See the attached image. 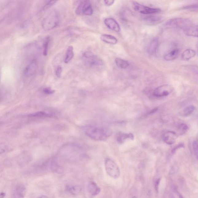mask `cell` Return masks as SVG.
<instances>
[{"instance_id":"obj_40","label":"cell","mask_w":198,"mask_h":198,"mask_svg":"<svg viewBox=\"0 0 198 198\" xmlns=\"http://www.w3.org/2000/svg\"><path fill=\"white\" fill-rule=\"evenodd\" d=\"M197 52H198V46L197 47Z\"/></svg>"},{"instance_id":"obj_20","label":"cell","mask_w":198,"mask_h":198,"mask_svg":"<svg viewBox=\"0 0 198 198\" xmlns=\"http://www.w3.org/2000/svg\"><path fill=\"white\" fill-rule=\"evenodd\" d=\"M179 53V50L178 49H173L165 55L164 59L166 61H172L175 60L178 57Z\"/></svg>"},{"instance_id":"obj_13","label":"cell","mask_w":198,"mask_h":198,"mask_svg":"<svg viewBox=\"0 0 198 198\" xmlns=\"http://www.w3.org/2000/svg\"><path fill=\"white\" fill-rule=\"evenodd\" d=\"M84 59L87 60V63L91 66H101L103 64V62L100 59L94 56L93 54L84 58Z\"/></svg>"},{"instance_id":"obj_10","label":"cell","mask_w":198,"mask_h":198,"mask_svg":"<svg viewBox=\"0 0 198 198\" xmlns=\"http://www.w3.org/2000/svg\"><path fill=\"white\" fill-rule=\"evenodd\" d=\"M37 64L35 60L32 61L25 68L24 74L27 77H29L34 75L36 72Z\"/></svg>"},{"instance_id":"obj_27","label":"cell","mask_w":198,"mask_h":198,"mask_svg":"<svg viewBox=\"0 0 198 198\" xmlns=\"http://www.w3.org/2000/svg\"><path fill=\"white\" fill-rule=\"evenodd\" d=\"M188 130V127L187 125L184 123L180 124L178 127V131L180 135H183L185 134Z\"/></svg>"},{"instance_id":"obj_31","label":"cell","mask_w":198,"mask_h":198,"mask_svg":"<svg viewBox=\"0 0 198 198\" xmlns=\"http://www.w3.org/2000/svg\"><path fill=\"white\" fill-rule=\"evenodd\" d=\"M62 71V68L60 66H58L56 68V77H60L61 76V74Z\"/></svg>"},{"instance_id":"obj_39","label":"cell","mask_w":198,"mask_h":198,"mask_svg":"<svg viewBox=\"0 0 198 198\" xmlns=\"http://www.w3.org/2000/svg\"><path fill=\"white\" fill-rule=\"evenodd\" d=\"M169 198H175L173 195H171Z\"/></svg>"},{"instance_id":"obj_5","label":"cell","mask_w":198,"mask_h":198,"mask_svg":"<svg viewBox=\"0 0 198 198\" xmlns=\"http://www.w3.org/2000/svg\"><path fill=\"white\" fill-rule=\"evenodd\" d=\"M76 13L77 15H85L91 16L93 13L91 3L89 1H83L77 6L76 10Z\"/></svg>"},{"instance_id":"obj_12","label":"cell","mask_w":198,"mask_h":198,"mask_svg":"<svg viewBox=\"0 0 198 198\" xmlns=\"http://www.w3.org/2000/svg\"><path fill=\"white\" fill-rule=\"evenodd\" d=\"M87 190L89 194L92 196H95L98 195L100 192V189L96 183L91 181L88 184Z\"/></svg>"},{"instance_id":"obj_19","label":"cell","mask_w":198,"mask_h":198,"mask_svg":"<svg viewBox=\"0 0 198 198\" xmlns=\"http://www.w3.org/2000/svg\"><path fill=\"white\" fill-rule=\"evenodd\" d=\"M134 139V136L132 133H119L117 136V141L120 144H122L126 139Z\"/></svg>"},{"instance_id":"obj_34","label":"cell","mask_w":198,"mask_h":198,"mask_svg":"<svg viewBox=\"0 0 198 198\" xmlns=\"http://www.w3.org/2000/svg\"><path fill=\"white\" fill-rule=\"evenodd\" d=\"M104 4L107 6H110L114 4L115 1L113 0H105L104 1Z\"/></svg>"},{"instance_id":"obj_23","label":"cell","mask_w":198,"mask_h":198,"mask_svg":"<svg viewBox=\"0 0 198 198\" xmlns=\"http://www.w3.org/2000/svg\"><path fill=\"white\" fill-rule=\"evenodd\" d=\"M115 62L116 65L122 69H126L129 66V64L127 61L119 58H116Z\"/></svg>"},{"instance_id":"obj_14","label":"cell","mask_w":198,"mask_h":198,"mask_svg":"<svg viewBox=\"0 0 198 198\" xmlns=\"http://www.w3.org/2000/svg\"><path fill=\"white\" fill-rule=\"evenodd\" d=\"M144 21L149 25H156L161 22L163 18L161 16H150L146 17L144 19Z\"/></svg>"},{"instance_id":"obj_25","label":"cell","mask_w":198,"mask_h":198,"mask_svg":"<svg viewBox=\"0 0 198 198\" xmlns=\"http://www.w3.org/2000/svg\"><path fill=\"white\" fill-rule=\"evenodd\" d=\"M50 41V37H47L45 40L44 44V50H43V55L44 56H47L48 53L49 44Z\"/></svg>"},{"instance_id":"obj_16","label":"cell","mask_w":198,"mask_h":198,"mask_svg":"<svg viewBox=\"0 0 198 198\" xmlns=\"http://www.w3.org/2000/svg\"><path fill=\"white\" fill-rule=\"evenodd\" d=\"M184 33L188 36L198 37V25L191 26L184 29Z\"/></svg>"},{"instance_id":"obj_1","label":"cell","mask_w":198,"mask_h":198,"mask_svg":"<svg viewBox=\"0 0 198 198\" xmlns=\"http://www.w3.org/2000/svg\"><path fill=\"white\" fill-rule=\"evenodd\" d=\"M84 131L86 134L89 138L98 141L107 140L112 133V131L110 128L93 125L85 126Z\"/></svg>"},{"instance_id":"obj_26","label":"cell","mask_w":198,"mask_h":198,"mask_svg":"<svg viewBox=\"0 0 198 198\" xmlns=\"http://www.w3.org/2000/svg\"><path fill=\"white\" fill-rule=\"evenodd\" d=\"M53 115V114L50 113L45 112V111H40L37 113H33L29 115L30 117H49Z\"/></svg>"},{"instance_id":"obj_38","label":"cell","mask_w":198,"mask_h":198,"mask_svg":"<svg viewBox=\"0 0 198 198\" xmlns=\"http://www.w3.org/2000/svg\"><path fill=\"white\" fill-rule=\"evenodd\" d=\"M38 198H49L47 197V196H40V197H39Z\"/></svg>"},{"instance_id":"obj_8","label":"cell","mask_w":198,"mask_h":198,"mask_svg":"<svg viewBox=\"0 0 198 198\" xmlns=\"http://www.w3.org/2000/svg\"><path fill=\"white\" fill-rule=\"evenodd\" d=\"M104 23L109 29L115 32H119L121 31V28L119 24L117 21L113 18H107L104 20Z\"/></svg>"},{"instance_id":"obj_7","label":"cell","mask_w":198,"mask_h":198,"mask_svg":"<svg viewBox=\"0 0 198 198\" xmlns=\"http://www.w3.org/2000/svg\"><path fill=\"white\" fill-rule=\"evenodd\" d=\"M173 90V87L170 85H163L156 88L153 92V95L156 97H163L170 94Z\"/></svg>"},{"instance_id":"obj_37","label":"cell","mask_w":198,"mask_h":198,"mask_svg":"<svg viewBox=\"0 0 198 198\" xmlns=\"http://www.w3.org/2000/svg\"><path fill=\"white\" fill-rule=\"evenodd\" d=\"M5 193L4 192H1V196H0V198H4L5 196Z\"/></svg>"},{"instance_id":"obj_36","label":"cell","mask_w":198,"mask_h":198,"mask_svg":"<svg viewBox=\"0 0 198 198\" xmlns=\"http://www.w3.org/2000/svg\"><path fill=\"white\" fill-rule=\"evenodd\" d=\"M176 192L177 193V194L178 195V197L179 198H184V196H182V195H181L179 192H178L177 190H175Z\"/></svg>"},{"instance_id":"obj_17","label":"cell","mask_w":198,"mask_h":198,"mask_svg":"<svg viewBox=\"0 0 198 198\" xmlns=\"http://www.w3.org/2000/svg\"><path fill=\"white\" fill-rule=\"evenodd\" d=\"M159 45V41L157 38L154 39L150 43L148 48V52L150 55L154 54L157 51Z\"/></svg>"},{"instance_id":"obj_33","label":"cell","mask_w":198,"mask_h":198,"mask_svg":"<svg viewBox=\"0 0 198 198\" xmlns=\"http://www.w3.org/2000/svg\"><path fill=\"white\" fill-rule=\"evenodd\" d=\"M184 9L186 10H198V5H192L191 6H188L184 7Z\"/></svg>"},{"instance_id":"obj_28","label":"cell","mask_w":198,"mask_h":198,"mask_svg":"<svg viewBox=\"0 0 198 198\" xmlns=\"http://www.w3.org/2000/svg\"><path fill=\"white\" fill-rule=\"evenodd\" d=\"M57 2V1H48L47 3L45 4V5L44 7H43V10H46L47 9L50 8V7H52V6L54 5V4Z\"/></svg>"},{"instance_id":"obj_2","label":"cell","mask_w":198,"mask_h":198,"mask_svg":"<svg viewBox=\"0 0 198 198\" xmlns=\"http://www.w3.org/2000/svg\"><path fill=\"white\" fill-rule=\"evenodd\" d=\"M59 22V14L56 10H53L49 12L43 19L42 27L45 30H50L56 27Z\"/></svg>"},{"instance_id":"obj_18","label":"cell","mask_w":198,"mask_h":198,"mask_svg":"<svg viewBox=\"0 0 198 198\" xmlns=\"http://www.w3.org/2000/svg\"><path fill=\"white\" fill-rule=\"evenodd\" d=\"M196 54V52L193 49H187L181 54V58L183 60H188L194 57Z\"/></svg>"},{"instance_id":"obj_24","label":"cell","mask_w":198,"mask_h":198,"mask_svg":"<svg viewBox=\"0 0 198 198\" xmlns=\"http://www.w3.org/2000/svg\"><path fill=\"white\" fill-rule=\"evenodd\" d=\"M195 110V107L193 105H190L184 108L180 113V115L183 117H187L193 113Z\"/></svg>"},{"instance_id":"obj_21","label":"cell","mask_w":198,"mask_h":198,"mask_svg":"<svg viewBox=\"0 0 198 198\" xmlns=\"http://www.w3.org/2000/svg\"><path fill=\"white\" fill-rule=\"evenodd\" d=\"M67 191L72 195H77L81 191V188L78 185H68L66 187Z\"/></svg>"},{"instance_id":"obj_9","label":"cell","mask_w":198,"mask_h":198,"mask_svg":"<svg viewBox=\"0 0 198 198\" xmlns=\"http://www.w3.org/2000/svg\"><path fill=\"white\" fill-rule=\"evenodd\" d=\"M164 141L168 145H172L175 143L177 138V134L173 131L165 132L163 137Z\"/></svg>"},{"instance_id":"obj_35","label":"cell","mask_w":198,"mask_h":198,"mask_svg":"<svg viewBox=\"0 0 198 198\" xmlns=\"http://www.w3.org/2000/svg\"><path fill=\"white\" fill-rule=\"evenodd\" d=\"M160 179H157L156 181L155 184V187L156 191H157L158 190L159 185L160 184Z\"/></svg>"},{"instance_id":"obj_11","label":"cell","mask_w":198,"mask_h":198,"mask_svg":"<svg viewBox=\"0 0 198 198\" xmlns=\"http://www.w3.org/2000/svg\"><path fill=\"white\" fill-rule=\"evenodd\" d=\"M26 193V188L23 184L16 186L13 192V198H24Z\"/></svg>"},{"instance_id":"obj_4","label":"cell","mask_w":198,"mask_h":198,"mask_svg":"<svg viewBox=\"0 0 198 198\" xmlns=\"http://www.w3.org/2000/svg\"><path fill=\"white\" fill-rule=\"evenodd\" d=\"M105 168L107 173L114 179L119 177L120 174L119 168L114 160L107 158L105 161Z\"/></svg>"},{"instance_id":"obj_22","label":"cell","mask_w":198,"mask_h":198,"mask_svg":"<svg viewBox=\"0 0 198 198\" xmlns=\"http://www.w3.org/2000/svg\"><path fill=\"white\" fill-rule=\"evenodd\" d=\"M74 56V48L72 46H70L67 49L64 62L65 64H68L72 60Z\"/></svg>"},{"instance_id":"obj_29","label":"cell","mask_w":198,"mask_h":198,"mask_svg":"<svg viewBox=\"0 0 198 198\" xmlns=\"http://www.w3.org/2000/svg\"><path fill=\"white\" fill-rule=\"evenodd\" d=\"M193 147L195 155L198 160V141H194L193 143Z\"/></svg>"},{"instance_id":"obj_3","label":"cell","mask_w":198,"mask_h":198,"mask_svg":"<svg viewBox=\"0 0 198 198\" xmlns=\"http://www.w3.org/2000/svg\"><path fill=\"white\" fill-rule=\"evenodd\" d=\"M191 21L189 19L184 18H175L169 19L165 23L166 28L172 29L184 28L185 29L190 26Z\"/></svg>"},{"instance_id":"obj_6","label":"cell","mask_w":198,"mask_h":198,"mask_svg":"<svg viewBox=\"0 0 198 198\" xmlns=\"http://www.w3.org/2000/svg\"><path fill=\"white\" fill-rule=\"evenodd\" d=\"M133 7L134 10L138 12L144 14H154L160 13L161 10L158 8H152L142 5L136 1H133Z\"/></svg>"},{"instance_id":"obj_30","label":"cell","mask_w":198,"mask_h":198,"mask_svg":"<svg viewBox=\"0 0 198 198\" xmlns=\"http://www.w3.org/2000/svg\"><path fill=\"white\" fill-rule=\"evenodd\" d=\"M183 147H184V144L182 143L178 144H177V146H175L174 147V148L172 150V154H174V153L176 152L177 150L179 149L183 148Z\"/></svg>"},{"instance_id":"obj_15","label":"cell","mask_w":198,"mask_h":198,"mask_svg":"<svg viewBox=\"0 0 198 198\" xmlns=\"http://www.w3.org/2000/svg\"><path fill=\"white\" fill-rule=\"evenodd\" d=\"M101 40L107 44L115 45L118 42V40L114 36L108 34H103L100 37Z\"/></svg>"},{"instance_id":"obj_32","label":"cell","mask_w":198,"mask_h":198,"mask_svg":"<svg viewBox=\"0 0 198 198\" xmlns=\"http://www.w3.org/2000/svg\"><path fill=\"white\" fill-rule=\"evenodd\" d=\"M43 91L45 93L48 95L52 94L54 92V91L52 90L51 88L49 87L45 88L43 90Z\"/></svg>"}]
</instances>
